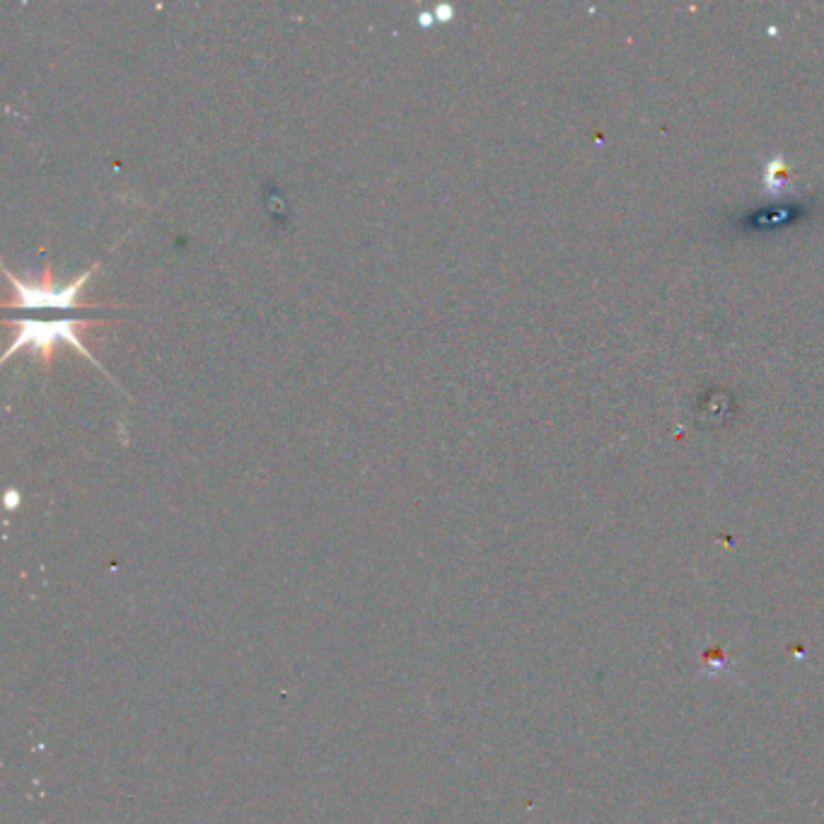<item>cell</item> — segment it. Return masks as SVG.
I'll return each mask as SVG.
<instances>
[{
  "mask_svg": "<svg viewBox=\"0 0 824 824\" xmlns=\"http://www.w3.org/2000/svg\"><path fill=\"white\" fill-rule=\"evenodd\" d=\"M97 266H100V261L92 264V269L83 271L78 278H73L68 286H56L54 271H51L49 261H46L44 276L39 283L22 281V278L15 276V271L3 266L5 276L13 283V290H10L13 295L5 300L3 307H25V310H73L75 305L80 307V295L85 293L87 278L92 276V271H95Z\"/></svg>",
  "mask_w": 824,
  "mask_h": 824,
  "instance_id": "2",
  "label": "cell"
},
{
  "mask_svg": "<svg viewBox=\"0 0 824 824\" xmlns=\"http://www.w3.org/2000/svg\"><path fill=\"white\" fill-rule=\"evenodd\" d=\"M8 327H15V339L10 344L8 351L3 353V361H8L13 353L20 351V348L32 346L34 351L39 353L44 365L51 363V356H54V344L58 339L71 344L75 351L83 353V356L90 358L97 368H102V363L97 361V356H92L90 348L83 344L80 339V332H85V327L95 324V319H85V317H61V319H8Z\"/></svg>",
  "mask_w": 824,
  "mask_h": 824,
  "instance_id": "1",
  "label": "cell"
},
{
  "mask_svg": "<svg viewBox=\"0 0 824 824\" xmlns=\"http://www.w3.org/2000/svg\"><path fill=\"white\" fill-rule=\"evenodd\" d=\"M435 13H438V20H448V17L452 15V8H448V5H438Z\"/></svg>",
  "mask_w": 824,
  "mask_h": 824,
  "instance_id": "4",
  "label": "cell"
},
{
  "mask_svg": "<svg viewBox=\"0 0 824 824\" xmlns=\"http://www.w3.org/2000/svg\"><path fill=\"white\" fill-rule=\"evenodd\" d=\"M764 189H767L769 196H783L796 191L791 182V170H788V162L774 155V158L767 160L764 165Z\"/></svg>",
  "mask_w": 824,
  "mask_h": 824,
  "instance_id": "3",
  "label": "cell"
}]
</instances>
